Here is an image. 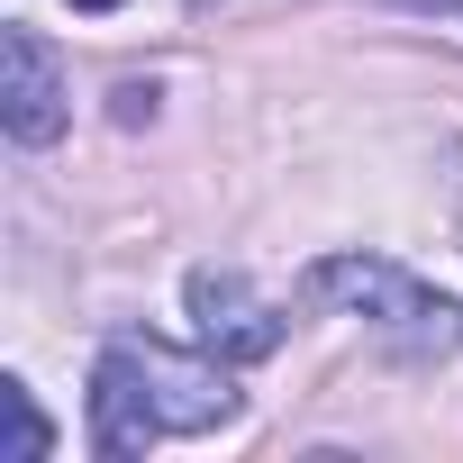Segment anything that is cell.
Masks as SVG:
<instances>
[{"instance_id": "obj_1", "label": "cell", "mask_w": 463, "mask_h": 463, "mask_svg": "<svg viewBox=\"0 0 463 463\" xmlns=\"http://www.w3.org/2000/svg\"><path fill=\"white\" fill-rule=\"evenodd\" d=\"M300 300L373 318V336H391V354H409V364H445L463 345V309L445 291H427L409 264H382V255H327V264H309Z\"/></svg>"}, {"instance_id": "obj_2", "label": "cell", "mask_w": 463, "mask_h": 463, "mask_svg": "<svg viewBox=\"0 0 463 463\" xmlns=\"http://www.w3.org/2000/svg\"><path fill=\"white\" fill-rule=\"evenodd\" d=\"M109 354L146 382L164 436H209V427L237 418V382H227V364H218L209 345H200V354H173V345H155V336H109Z\"/></svg>"}, {"instance_id": "obj_3", "label": "cell", "mask_w": 463, "mask_h": 463, "mask_svg": "<svg viewBox=\"0 0 463 463\" xmlns=\"http://www.w3.org/2000/svg\"><path fill=\"white\" fill-rule=\"evenodd\" d=\"M182 300H191V336H200L218 364H264V354L282 345V309H273L237 264H200V273L182 282Z\"/></svg>"}, {"instance_id": "obj_4", "label": "cell", "mask_w": 463, "mask_h": 463, "mask_svg": "<svg viewBox=\"0 0 463 463\" xmlns=\"http://www.w3.org/2000/svg\"><path fill=\"white\" fill-rule=\"evenodd\" d=\"M73 118V82L37 28H0V128L19 146H55Z\"/></svg>"}, {"instance_id": "obj_5", "label": "cell", "mask_w": 463, "mask_h": 463, "mask_svg": "<svg viewBox=\"0 0 463 463\" xmlns=\"http://www.w3.org/2000/svg\"><path fill=\"white\" fill-rule=\"evenodd\" d=\"M155 436H164V418H155L146 382L100 345V364H91V454H100V463H128V454H146Z\"/></svg>"}, {"instance_id": "obj_6", "label": "cell", "mask_w": 463, "mask_h": 463, "mask_svg": "<svg viewBox=\"0 0 463 463\" xmlns=\"http://www.w3.org/2000/svg\"><path fill=\"white\" fill-rule=\"evenodd\" d=\"M0 418H10V445H0V463H46L55 427H46V409H37L28 382H0Z\"/></svg>"}, {"instance_id": "obj_7", "label": "cell", "mask_w": 463, "mask_h": 463, "mask_svg": "<svg viewBox=\"0 0 463 463\" xmlns=\"http://www.w3.org/2000/svg\"><path fill=\"white\" fill-rule=\"evenodd\" d=\"M118 118H128V128L155 118V82H118Z\"/></svg>"}, {"instance_id": "obj_8", "label": "cell", "mask_w": 463, "mask_h": 463, "mask_svg": "<svg viewBox=\"0 0 463 463\" xmlns=\"http://www.w3.org/2000/svg\"><path fill=\"white\" fill-rule=\"evenodd\" d=\"M73 10H118V0H73Z\"/></svg>"}]
</instances>
